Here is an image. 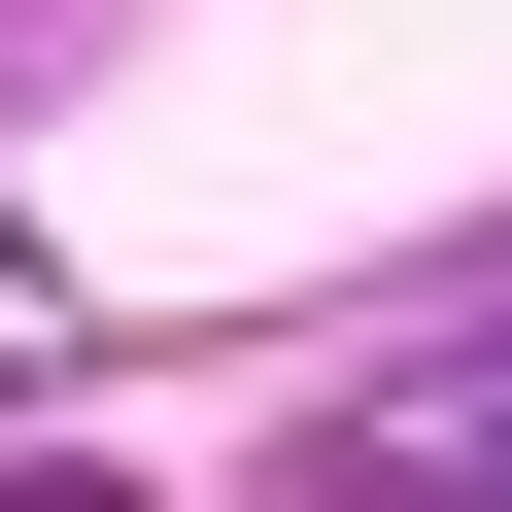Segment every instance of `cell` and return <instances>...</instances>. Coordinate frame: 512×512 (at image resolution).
Masks as SVG:
<instances>
[{
  "label": "cell",
  "instance_id": "1",
  "mask_svg": "<svg viewBox=\"0 0 512 512\" xmlns=\"http://www.w3.org/2000/svg\"><path fill=\"white\" fill-rule=\"evenodd\" d=\"M410 478H444V512H512V308H478V342L410 376Z\"/></svg>",
  "mask_w": 512,
  "mask_h": 512
},
{
  "label": "cell",
  "instance_id": "2",
  "mask_svg": "<svg viewBox=\"0 0 512 512\" xmlns=\"http://www.w3.org/2000/svg\"><path fill=\"white\" fill-rule=\"evenodd\" d=\"M0 376H69V239H35V205H0Z\"/></svg>",
  "mask_w": 512,
  "mask_h": 512
},
{
  "label": "cell",
  "instance_id": "3",
  "mask_svg": "<svg viewBox=\"0 0 512 512\" xmlns=\"http://www.w3.org/2000/svg\"><path fill=\"white\" fill-rule=\"evenodd\" d=\"M0 512H103V478H0Z\"/></svg>",
  "mask_w": 512,
  "mask_h": 512
}]
</instances>
